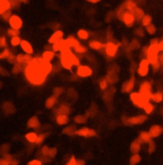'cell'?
Segmentation results:
<instances>
[{"label": "cell", "instance_id": "obj_46", "mask_svg": "<svg viewBox=\"0 0 163 165\" xmlns=\"http://www.w3.org/2000/svg\"><path fill=\"white\" fill-rule=\"evenodd\" d=\"M46 135H47L46 133H45V134H41L38 135V138H37V139H36V140L35 142V143L37 144V145L41 144L44 142V140H45L46 138L47 137Z\"/></svg>", "mask_w": 163, "mask_h": 165}, {"label": "cell", "instance_id": "obj_6", "mask_svg": "<svg viewBox=\"0 0 163 165\" xmlns=\"http://www.w3.org/2000/svg\"><path fill=\"white\" fill-rule=\"evenodd\" d=\"M119 46L120 45L117 44L114 42L109 41L107 44H105V47L104 49L105 54L108 57L110 58L115 57L117 53Z\"/></svg>", "mask_w": 163, "mask_h": 165}, {"label": "cell", "instance_id": "obj_14", "mask_svg": "<svg viewBox=\"0 0 163 165\" xmlns=\"http://www.w3.org/2000/svg\"><path fill=\"white\" fill-rule=\"evenodd\" d=\"M33 58L31 55L27 54H19L17 55V62L19 64H21L23 65H27L29 63H30Z\"/></svg>", "mask_w": 163, "mask_h": 165}, {"label": "cell", "instance_id": "obj_38", "mask_svg": "<svg viewBox=\"0 0 163 165\" xmlns=\"http://www.w3.org/2000/svg\"><path fill=\"white\" fill-rule=\"evenodd\" d=\"M145 32L148 34H149L151 35H153L156 33L157 29H156V27L154 26V24L152 23L150 25L145 27Z\"/></svg>", "mask_w": 163, "mask_h": 165}, {"label": "cell", "instance_id": "obj_44", "mask_svg": "<svg viewBox=\"0 0 163 165\" xmlns=\"http://www.w3.org/2000/svg\"><path fill=\"white\" fill-rule=\"evenodd\" d=\"M135 34L139 37H142L145 34V30L142 27H138L135 30Z\"/></svg>", "mask_w": 163, "mask_h": 165}, {"label": "cell", "instance_id": "obj_1", "mask_svg": "<svg viewBox=\"0 0 163 165\" xmlns=\"http://www.w3.org/2000/svg\"><path fill=\"white\" fill-rule=\"evenodd\" d=\"M50 62L44 60L42 57H35L24 69L27 80L32 85H41L45 83L48 75L52 70Z\"/></svg>", "mask_w": 163, "mask_h": 165}, {"label": "cell", "instance_id": "obj_41", "mask_svg": "<svg viewBox=\"0 0 163 165\" xmlns=\"http://www.w3.org/2000/svg\"><path fill=\"white\" fill-rule=\"evenodd\" d=\"M73 49H74V51H75L77 53H78L79 54H84L87 51V49L85 46H82V45H80V44L79 45H78L77 46L74 48Z\"/></svg>", "mask_w": 163, "mask_h": 165}, {"label": "cell", "instance_id": "obj_11", "mask_svg": "<svg viewBox=\"0 0 163 165\" xmlns=\"http://www.w3.org/2000/svg\"><path fill=\"white\" fill-rule=\"evenodd\" d=\"M148 118L147 115H141L128 118V125H140L143 124Z\"/></svg>", "mask_w": 163, "mask_h": 165}, {"label": "cell", "instance_id": "obj_26", "mask_svg": "<svg viewBox=\"0 0 163 165\" xmlns=\"http://www.w3.org/2000/svg\"><path fill=\"white\" fill-rule=\"evenodd\" d=\"M56 122L59 125H65L68 123L69 118L66 115H57Z\"/></svg>", "mask_w": 163, "mask_h": 165}, {"label": "cell", "instance_id": "obj_34", "mask_svg": "<svg viewBox=\"0 0 163 165\" xmlns=\"http://www.w3.org/2000/svg\"><path fill=\"white\" fill-rule=\"evenodd\" d=\"M26 66L25 65H23L21 64H19V63H16L15 64H13V67L12 68V72L13 74H18L19 72H20L21 70L25 69Z\"/></svg>", "mask_w": 163, "mask_h": 165}, {"label": "cell", "instance_id": "obj_37", "mask_svg": "<svg viewBox=\"0 0 163 165\" xmlns=\"http://www.w3.org/2000/svg\"><path fill=\"white\" fill-rule=\"evenodd\" d=\"M7 34L8 36L10 38L14 37H17L19 36L20 35V31L19 29H13V28H8V30L7 32Z\"/></svg>", "mask_w": 163, "mask_h": 165}, {"label": "cell", "instance_id": "obj_27", "mask_svg": "<svg viewBox=\"0 0 163 165\" xmlns=\"http://www.w3.org/2000/svg\"><path fill=\"white\" fill-rule=\"evenodd\" d=\"M70 113V108L66 104H63L59 106L56 110L57 115H68Z\"/></svg>", "mask_w": 163, "mask_h": 165}, {"label": "cell", "instance_id": "obj_18", "mask_svg": "<svg viewBox=\"0 0 163 165\" xmlns=\"http://www.w3.org/2000/svg\"><path fill=\"white\" fill-rule=\"evenodd\" d=\"M140 143H148L149 144L151 141L152 138L151 137L149 132L147 131H142L140 133L139 137L137 138Z\"/></svg>", "mask_w": 163, "mask_h": 165}, {"label": "cell", "instance_id": "obj_7", "mask_svg": "<svg viewBox=\"0 0 163 165\" xmlns=\"http://www.w3.org/2000/svg\"><path fill=\"white\" fill-rule=\"evenodd\" d=\"M9 26L11 28L16 29H21L23 26L22 19L16 14H13L8 21Z\"/></svg>", "mask_w": 163, "mask_h": 165}, {"label": "cell", "instance_id": "obj_13", "mask_svg": "<svg viewBox=\"0 0 163 165\" xmlns=\"http://www.w3.org/2000/svg\"><path fill=\"white\" fill-rule=\"evenodd\" d=\"M77 134L80 137L90 138L95 137L96 135V132L92 129H89L88 127H82L77 131Z\"/></svg>", "mask_w": 163, "mask_h": 165}, {"label": "cell", "instance_id": "obj_49", "mask_svg": "<svg viewBox=\"0 0 163 165\" xmlns=\"http://www.w3.org/2000/svg\"><path fill=\"white\" fill-rule=\"evenodd\" d=\"M108 81L107 79L102 80L100 83H99V86L100 88L102 90H105L108 87Z\"/></svg>", "mask_w": 163, "mask_h": 165}, {"label": "cell", "instance_id": "obj_45", "mask_svg": "<svg viewBox=\"0 0 163 165\" xmlns=\"http://www.w3.org/2000/svg\"><path fill=\"white\" fill-rule=\"evenodd\" d=\"M7 46H8V42L7 37L3 35L1 37V38H0V47H1L2 49H5L7 48Z\"/></svg>", "mask_w": 163, "mask_h": 165}, {"label": "cell", "instance_id": "obj_43", "mask_svg": "<svg viewBox=\"0 0 163 165\" xmlns=\"http://www.w3.org/2000/svg\"><path fill=\"white\" fill-rule=\"evenodd\" d=\"M1 15V18L2 19L5 21H7V22H8L10 18H11V16H12V12L10 10H8V11H7V12H5L4 13L0 14Z\"/></svg>", "mask_w": 163, "mask_h": 165}, {"label": "cell", "instance_id": "obj_32", "mask_svg": "<svg viewBox=\"0 0 163 165\" xmlns=\"http://www.w3.org/2000/svg\"><path fill=\"white\" fill-rule=\"evenodd\" d=\"M77 36L79 39L82 40H86L89 37V33L85 29H80L77 32Z\"/></svg>", "mask_w": 163, "mask_h": 165}, {"label": "cell", "instance_id": "obj_64", "mask_svg": "<svg viewBox=\"0 0 163 165\" xmlns=\"http://www.w3.org/2000/svg\"><path fill=\"white\" fill-rule=\"evenodd\" d=\"M162 94H163V92H162Z\"/></svg>", "mask_w": 163, "mask_h": 165}, {"label": "cell", "instance_id": "obj_25", "mask_svg": "<svg viewBox=\"0 0 163 165\" xmlns=\"http://www.w3.org/2000/svg\"><path fill=\"white\" fill-rule=\"evenodd\" d=\"M133 13H134V16H135V18L136 19V22L141 23L143 18L145 15L144 11L141 8L137 7L136 8V10L134 11V12H133Z\"/></svg>", "mask_w": 163, "mask_h": 165}, {"label": "cell", "instance_id": "obj_30", "mask_svg": "<svg viewBox=\"0 0 163 165\" xmlns=\"http://www.w3.org/2000/svg\"><path fill=\"white\" fill-rule=\"evenodd\" d=\"M152 18L149 14H145L144 17L143 18L141 24L142 25L143 27H146L147 26L150 25L151 24H152Z\"/></svg>", "mask_w": 163, "mask_h": 165}, {"label": "cell", "instance_id": "obj_39", "mask_svg": "<svg viewBox=\"0 0 163 165\" xmlns=\"http://www.w3.org/2000/svg\"><path fill=\"white\" fill-rule=\"evenodd\" d=\"M21 38L17 36V37H14L11 38L10 39V44L12 45V46L13 48H16L21 45Z\"/></svg>", "mask_w": 163, "mask_h": 165}, {"label": "cell", "instance_id": "obj_31", "mask_svg": "<svg viewBox=\"0 0 163 165\" xmlns=\"http://www.w3.org/2000/svg\"><path fill=\"white\" fill-rule=\"evenodd\" d=\"M57 97H56L54 95L50 97L46 101V107L49 109L52 108L55 106V103L57 102Z\"/></svg>", "mask_w": 163, "mask_h": 165}, {"label": "cell", "instance_id": "obj_29", "mask_svg": "<svg viewBox=\"0 0 163 165\" xmlns=\"http://www.w3.org/2000/svg\"><path fill=\"white\" fill-rule=\"evenodd\" d=\"M77 127L75 126H67L63 129V133L67 135H69V136H72V135L77 134Z\"/></svg>", "mask_w": 163, "mask_h": 165}, {"label": "cell", "instance_id": "obj_42", "mask_svg": "<svg viewBox=\"0 0 163 165\" xmlns=\"http://www.w3.org/2000/svg\"><path fill=\"white\" fill-rule=\"evenodd\" d=\"M131 49H138L140 47V44L137 39H133L129 45Z\"/></svg>", "mask_w": 163, "mask_h": 165}, {"label": "cell", "instance_id": "obj_33", "mask_svg": "<svg viewBox=\"0 0 163 165\" xmlns=\"http://www.w3.org/2000/svg\"><path fill=\"white\" fill-rule=\"evenodd\" d=\"M141 160V156L138 154H132V156L130 157L129 162L131 165H136L139 163Z\"/></svg>", "mask_w": 163, "mask_h": 165}, {"label": "cell", "instance_id": "obj_16", "mask_svg": "<svg viewBox=\"0 0 163 165\" xmlns=\"http://www.w3.org/2000/svg\"><path fill=\"white\" fill-rule=\"evenodd\" d=\"M20 46L24 53L31 55L33 53V48L32 45L26 40H22Z\"/></svg>", "mask_w": 163, "mask_h": 165}, {"label": "cell", "instance_id": "obj_12", "mask_svg": "<svg viewBox=\"0 0 163 165\" xmlns=\"http://www.w3.org/2000/svg\"><path fill=\"white\" fill-rule=\"evenodd\" d=\"M122 21L124 22V23L126 24V26L129 28L132 27L133 25L135 24L136 22L134 13L131 12L126 11L124 15Z\"/></svg>", "mask_w": 163, "mask_h": 165}, {"label": "cell", "instance_id": "obj_19", "mask_svg": "<svg viewBox=\"0 0 163 165\" xmlns=\"http://www.w3.org/2000/svg\"><path fill=\"white\" fill-rule=\"evenodd\" d=\"M89 46L93 50L101 51L102 49H105V45L98 40H91L89 43Z\"/></svg>", "mask_w": 163, "mask_h": 165}, {"label": "cell", "instance_id": "obj_48", "mask_svg": "<svg viewBox=\"0 0 163 165\" xmlns=\"http://www.w3.org/2000/svg\"><path fill=\"white\" fill-rule=\"evenodd\" d=\"M156 149V143L152 140L149 143V147H148V151H149V154L153 153Z\"/></svg>", "mask_w": 163, "mask_h": 165}, {"label": "cell", "instance_id": "obj_3", "mask_svg": "<svg viewBox=\"0 0 163 165\" xmlns=\"http://www.w3.org/2000/svg\"><path fill=\"white\" fill-rule=\"evenodd\" d=\"M130 99L136 106L143 109L150 102L151 98L140 92H132L130 94Z\"/></svg>", "mask_w": 163, "mask_h": 165}, {"label": "cell", "instance_id": "obj_63", "mask_svg": "<svg viewBox=\"0 0 163 165\" xmlns=\"http://www.w3.org/2000/svg\"><path fill=\"white\" fill-rule=\"evenodd\" d=\"M162 129H163V126H162Z\"/></svg>", "mask_w": 163, "mask_h": 165}, {"label": "cell", "instance_id": "obj_59", "mask_svg": "<svg viewBox=\"0 0 163 165\" xmlns=\"http://www.w3.org/2000/svg\"><path fill=\"white\" fill-rule=\"evenodd\" d=\"M10 165H18V161L16 159H13L10 162Z\"/></svg>", "mask_w": 163, "mask_h": 165}, {"label": "cell", "instance_id": "obj_23", "mask_svg": "<svg viewBox=\"0 0 163 165\" xmlns=\"http://www.w3.org/2000/svg\"><path fill=\"white\" fill-rule=\"evenodd\" d=\"M55 54L54 51H45L42 54V58L47 62H51L55 58Z\"/></svg>", "mask_w": 163, "mask_h": 165}, {"label": "cell", "instance_id": "obj_58", "mask_svg": "<svg viewBox=\"0 0 163 165\" xmlns=\"http://www.w3.org/2000/svg\"><path fill=\"white\" fill-rule=\"evenodd\" d=\"M157 48L160 52H163V40H161L157 46Z\"/></svg>", "mask_w": 163, "mask_h": 165}, {"label": "cell", "instance_id": "obj_28", "mask_svg": "<svg viewBox=\"0 0 163 165\" xmlns=\"http://www.w3.org/2000/svg\"><path fill=\"white\" fill-rule=\"evenodd\" d=\"M151 100L154 102L160 103L163 101V94L161 92H157L156 93H152L151 96Z\"/></svg>", "mask_w": 163, "mask_h": 165}, {"label": "cell", "instance_id": "obj_36", "mask_svg": "<svg viewBox=\"0 0 163 165\" xmlns=\"http://www.w3.org/2000/svg\"><path fill=\"white\" fill-rule=\"evenodd\" d=\"M38 135L35 132H29L26 135V139L30 143H35Z\"/></svg>", "mask_w": 163, "mask_h": 165}, {"label": "cell", "instance_id": "obj_60", "mask_svg": "<svg viewBox=\"0 0 163 165\" xmlns=\"http://www.w3.org/2000/svg\"><path fill=\"white\" fill-rule=\"evenodd\" d=\"M77 165H85V162L81 159H77Z\"/></svg>", "mask_w": 163, "mask_h": 165}, {"label": "cell", "instance_id": "obj_15", "mask_svg": "<svg viewBox=\"0 0 163 165\" xmlns=\"http://www.w3.org/2000/svg\"><path fill=\"white\" fill-rule=\"evenodd\" d=\"M63 36L64 34L61 30H57L50 37L49 40V43L50 44H54L55 43L60 42L63 40Z\"/></svg>", "mask_w": 163, "mask_h": 165}, {"label": "cell", "instance_id": "obj_24", "mask_svg": "<svg viewBox=\"0 0 163 165\" xmlns=\"http://www.w3.org/2000/svg\"><path fill=\"white\" fill-rule=\"evenodd\" d=\"M27 126L29 128L38 129L40 126V123L36 116H33L27 122Z\"/></svg>", "mask_w": 163, "mask_h": 165}, {"label": "cell", "instance_id": "obj_4", "mask_svg": "<svg viewBox=\"0 0 163 165\" xmlns=\"http://www.w3.org/2000/svg\"><path fill=\"white\" fill-rule=\"evenodd\" d=\"M159 50L157 46H149L148 48L146 58L151 65L156 64L159 61Z\"/></svg>", "mask_w": 163, "mask_h": 165}, {"label": "cell", "instance_id": "obj_17", "mask_svg": "<svg viewBox=\"0 0 163 165\" xmlns=\"http://www.w3.org/2000/svg\"><path fill=\"white\" fill-rule=\"evenodd\" d=\"M149 133L152 138H157L163 132L162 127L159 125H153L149 129Z\"/></svg>", "mask_w": 163, "mask_h": 165}, {"label": "cell", "instance_id": "obj_10", "mask_svg": "<svg viewBox=\"0 0 163 165\" xmlns=\"http://www.w3.org/2000/svg\"><path fill=\"white\" fill-rule=\"evenodd\" d=\"M135 85V78L134 75H132L131 78L127 81L124 82L122 86L121 91L124 93H130L131 92L133 89H134Z\"/></svg>", "mask_w": 163, "mask_h": 165}, {"label": "cell", "instance_id": "obj_55", "mask_svg": "<svg viewBox=\"0 0 163 165\" xmlns=\"http://www.w3.org/2000/svg\"><path fill=\"white\" fill-rule=\"evenodd\" d=\"M57 153V149L55 148H52L50 149V151L49 153V156L50 157H54Z\"/></svg>", "mask_w": 163, "mask_h": 165}, {"label": "cell", "instance_id": "obj_22", "mask_svg": "<svg viewBox=\"0 0 163 165\" xmlns=\"http://www.w3.org/2000/svg\"><path fill=\"white\" fill-rule=\"evenodd\" d=\"M12 8L10 0H0V14L10 10Z\"/></svg>", "mask_w": 163, "mask_h": 165}, {"label": "cell", "instance_id": "obj_20", "mask_svg": "<svg viewBox=\"0 0 163 165\" xmlns=\"http://www.w3.org/2000/svg\"><path fill=\"white\" fill-rule=\"evenodd\" d=\"M126 11L131 12H134V11L136 10V8L138 7L137 3H135L132 0H127L122 5Z\"/></svg>", "mask_w": 163, "mask_h": 165}, {"label": "cell", "instance_id": "obj_35", "mask_svg": "<svg viewBox=\"0 0 163 165\" xmlns=\"http://www.w3.org/2000/svg\"><path fill=\"white\" fill-rule=\"evenodd\" d=\"M13 52L12 51V50H10L9 48H7L3 49V50L0 53V58L2 59H8L9 58V56L12 54Z\"/></svg>", "mask_w": 163, "mask_h": 165}, {"label": "cell", "instance_id": "obj_47", "mask_svg": "<svg viewBox=\"0 0 163 165\" xmlns=\"http://www.w3.org/2000/svg\"><path fill=\"white\" fill-rule=\"evenodd\" d=\"M85 121H86V118L84 115H77L75 117V122L76 123L83 124V123L85 122Z\"/></svg>", "mask_w": 163, "mask_h": 165}, {"label": "cell", "instance_id": "obj_9", "mask_svg": "<svg viewBox=\"0 0 163 165\" xmlns=\"http://www.w3.org/2000/svg\"><path fill=\"white\" fill-rule=\"evenodd\" d=\"M77 76L81 78L89 77L93 74V70L87 65H80L77 69Z\"/></svg>", "mask_w": 163, "mask_h": 165}, {"label": "cell", "instance_id": "obj_57", "mask_svg": "<svg viewBox=\"0 0 163 165\" xmlns=\"http://www.w3.org/2000/svg\"><path fill=\"white\" fill-rule=\"evenodd\" d=\"M0 165H10V162L2 157L0 160Z\"/></svg>", "mask_w": 163, "mask_h": 165}, {"label": "cell", "instance_id": "obj_5", "mask_svg": "<svg viewBox=\"0 0 163 165\" xmlns=\"http://www.w3.org/2000/svg\"><path fill=\"white\" fill-rule=\"evenodd\" d=\"M151 64L146 58H142L137 68V73L141 77H145L149 74Z\"/></svg>", "mask_w": 163, "mask_h": 165}, {"label": "cell", "instance_id": "obj_21", "mask_svg": "<svg viewBox=\"0 0 163 165\" xmlns=\"http://www.w3.org/2000/svg\"><path fill=\"white\" fill-rule=\"evenodd\" d=\"M141 143L138 139H136L135 140L133 141L130 146L131 152L132 154H138L141 151Z\"/></svg>", "mask_w": 163, "mask_h": 165}, {"label": "cell", "instance_id": "obj_8", "mask_svg": "<svg viewBox=\"0 0 163 165\" xmlns=\"http://www.w3.org/2000/svg\"><path fill=\"white\" fill-rule=\"evenodd\" d=\"M152 83L149 81H143L139 88V92L151 98V95L152 94Z\"/></svg>", "mask_w": 163, "mask_h": 165}, {"label": "cell", "instance_id": "obj_53", "mask_svg": "<svg viewBox=\"0 0 163 165\" xmlns=\"http://www.w3.org/2000/svg\"><path fill=\"white\" fill-rule=\"evenodd\" d=\"M63 92V89L61 88H55L54 90V95L58 97Z\"/></svg>", "mask_w": 163, "mask_h": 165}, {"label": "cell", "instance_id": "obj_56", "mask_svg": "<svg viewBox=\"0 0 163 165\" xmlns=\"http://www.w3.org/2000/svg\"><path fill=\"white\" fill-rule=\"evenodd\" d=\"M67 165H77V159H75L74 157H71L68 162Z\"/></svg>", "mask_w": 163, "mask_h": 165}, {"label": "cell", "instance_id": "obj_51", "mask_svg": "<svg viewBox=\"0 0 163 165\" xmlns=\"http://www.w3.org/2000/svg\"><path fill=\"white\" fill-rule=\"evenodd\" d=\"M161 40H159L158 38H153L150 41V46H158V44Z\"/></svg>", "mask_w": 163, "mask_h": 165}, {"label": "cell", "instance_id": "obj_50", "mask_svg": "<svg viewBox=\"0 0 163 165\" xmlns=\"http://www.w3.org/2000/svg\"><path fill=\"white\" fill-rule=\"evenodd\" d=\"M151 65L152 67V69L154 72H157L159 70V69L161 68V64L159 61L158 62H157L156 64H154L152 65Z\"/></svg>", "mask_w": 163, "mask_h": 165}, {"label": "cell", "instance_id": "obj_54", "mask_svg": "<svg viewBox=\"0 0 163 165\" xmlns=\"http://www.w3.org/2000/svg\"><path fill=\"white\" fill-rule=\"evenodd\" d=\"M41 160H37V159H33L31 161H29L28 163V165H41Z\"/></svg>", "mask_w": 163, "mask_h": 165}, {"label": "cell", "instance_id": "obj_52", "mask_svg": "<svg viewBox=\"0 0 163 165\" xmlns=\"http://www.w3.org/2000/svg\"><path fill=\"white\" fill-rule=\"evenodd\" d=\"M10 2L12 4V8L19 7L20 5V3H21L20 0H10Z\"/></svg>", "mask_w": 163, "mask_h": 165}, {"label": "cell", "instance_id": "obj_40", "mask_svg": "<svg viewBox=\"0 0 163 165\" xmlns=\"http://www.w3.org/2000/svg\"><path fill=\"white\" fill-rule=\"evenodd\" d=\"M143 110H144L145 112L146 113V114L150 115L154 111L155 106L153 104L149 102V104H147L146 106L143 108Z\"/></svg>", "mask_w": 163, "mask_h": 165}, {"label": "cell", "instance_id": "obj_62", "mask_svg": "<svg viewBox=\"0 0 163 165\" xmlns=\"http://www.w3.org/2000/svg\"><path fill=\"white\" fill-rule=\"evenodd\" d=\"M20 1L22 3H27L28 2L29 0H20Z\"/></svg>", "mask_w": 163, "mask_h": 165}, {"label": "cell", "instance_id": "obj_2", "mask_svg": "<svg viewBox=\"0 0 163 165\" xmlns=\"http://www.w3.org/2000/svg\"><path fill=\"white\" fill-rule=\"evenodd\" d=\"M59 57L60 58L61 65L66 69L71 70L73 67L80 65L78 57L70 50V48L59 53Z\"/></svg>", "mask_w": 163, "mask_h": 165}, {"label": "cell", "instance_id": "obj_61", "mask_svg": "<svg viewBox=\"0 0 163 165\" xmlns=\"http://www.w3.org/2000/svg\"><path fill=\"white\" fill-rule=\"evenodd\" d=\"M86 1L88 2H90L91 3L96 4V3H98V2H99L101 0H86Z\"/></svg>", "mask_w": 163, "mask_h": 165}]
</instances>
